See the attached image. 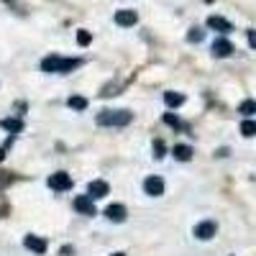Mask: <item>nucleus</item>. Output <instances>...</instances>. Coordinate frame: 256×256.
I'll use <instances>...</instances> for the list:
<instances>
[{"mask_svg": "<svg viewBox=\"0 0 256 256\" xmlns=\"http://www.w3.org/2000/svg\"><path fill=\"white\" fill-rule=\"evenodd\" d=\"M113 256H126V254H120V251H116V254H113Z\"/></svg>", "mask_w": 256, "mask_h": 256, "instance_id": "obj_27", "label": "nucleus"}, {"mask_svg": "<svg viewBox=\"0 0 256 256\" xmlns=\"http://www.w3.org/2000/svg\"><path fill=\"white\" fill-rule=\"evenodd\" d=\"M187 38H190V41H195V44H198V41H202V31H200V28H190Z\"/></svg>", "mask_w": 256, "mask_h": 256, "instance_id": "obj_21", "label": "nucleus"}, {"mask_svg": "<svg viewBox=\"0 0 256 256\" xmlns=\"http://www.w3.org/2000/svg\"><path fill=\"white\" fill-rule=\"evenodd\" d=\"M164 152H166L164 144H162V141H154V156H156V159H162V156H164Z\"/></svg>", "mask_w": 256, "mask_h": 256, "instance_id": "obj_22", "label": "nucleus"}, {"mask_svg": "<svg viewBox=\"0 0 256 256\" xmlns=\"http://www.w3.org/2000/svg\"><path fill=\"white\" fill-rule=\"evenodd\" d=\"M216 230H218V226L212 223V220H202V223L195 226V236H198L200 241H210L212 236H216Z\"/></svg>", "mask_w": 256, "mask_h": 256, "instance_id": "obj_6", "label": "nucleus"}, {"mask_svg": "<svg viewBox=\"0 0 256 256\" xmlns=\"http://www.w3.org/2000/svg\"><path fill=\"white\" fill-rule=\"evenodd\" d=\"M248 44L256 49V31H248Z\"/></svg>", "mask_w": 256, "mask_h": 256, "instance_id": "obj_24", "label": "nucleus"}, {"mask_svg": "<svg viewBox=\"0 0 256 256\" xmlns=\"http://www.w3.org/2000/svg\"><path fill=\"white\" fill-rule=\"evenodd\" d=\"M74 210H77V212H82V216H95L92 198H77V200H74Z\"/></svg>", "mask_w": 256, "mask_h": 256, "instance_id": "obj_11", "label": "nucleus"}, {"mask_svg": "<svg viewBox=\"0 0 256 256\" xmlns=\"http://www.w3.org/2000/svg\"><path fill=\"white\" fill-rule=\"evenodd\" d=\"M6 159V148H0V162H3Z\"/></svg>", "mask_w": 256, "mask_h": 256, "instance_id": "obj_26", "label": "nucleus"}, {"mask_svg": "<svg viewBox=\"0 0 256 256\" xmlns=\"http://www.w3.org/2000/svg\"><path fill=\"white\" fill-rule=\"evenodd\" d=\"M70 108H72V110H84V108H88V98L72 95V98H70Z\"/></svg>", "mask_w": 256, "mask_h": 256, "instance_id": "obj_16", "label": "nucleus"}, {"mask_svg": "<svg viewBox=\"0 0 256 256\" xmlns=\"http://www.w3.org/2000/svg\"><path fill=\"white\" fill-rule=\"evenodd\" d=\"M241 134H244L246 138L256 136V120H248V118H246V120L241 123Z\"/></svg>", "mask_w": 256, "mask_h": 256, "instance_id": "obj_17", "label": "nucleus"}, {"mask_svg": "<svg viewBox=\"0 0 256 256\" xmlns=\"http://www.w3.org/2000/svg\"><path fill=\"white\" fill-rule=\"evenodd\" d=\"M238 113H244L246 118H248V116H256V100H244L241 108H238Z\"/></svg>", "mask_w": 256, "mask_h": 256, "instance_id": "obj_18", "label": "nucleus"}, {"mask_svg": "<svg viewBox=\"0 0 256 256\" xmlns=\"http://www.w3.org/2000/svg\"><path fill=\"white\" fill-rule=\"evenodd\" d=\"M136 20H138V16L134 10H118L116 13V24L118 26H136Z\"/></svg>", "mask_w": 256, "mask_h": 256, "instance_id": "obj_12", "label": "nucleus"}, {"mask_svg": "<svg viewBox=\"0 0 256 256\" xmlns=\"http://www.w3.org/2000/svg\"><path fill=\"white\" fill-rule=\"evenodd\" d=\"M46 184H49V190H54V192H64V190L72 187V177H70L67 172H54Z\"/></svg>", "mask_w": 256, "mask_h": 256, "instance_id": "obj_3", "label": "nucleus"}, {"mask_svg": "<svg viewBox=\"0 0 256 256\" xmlns=\"http://www.w3.org/2000/svg\"><path fill=\"white\" fill-rule=\"evenodd\" d=\"M110 192V184L105 182V180H92L90 182V187H88V195L92 198V200H98V198H105Z\"/></svg>", "mask_w": 256, "mask_h": 256, "instance_id": "obj_7", "label": "nucleus"}, {"mask_svg": "<svg viewBox=\"0 0 256 256\" xmlns=\"http://www.w3.org/2000/svg\"><path fill=\"white\" fill-rule=\"evenodd\" d=\"M105 218H108V220H113V223H123V220L128 218V210H126V205H120V202H113V205H108V208H105Z\"/></svg>", "mask_w": 256, "mask_h": 256, "instance_id": "obj_5", "label": "nucleus"}, {"mask_svg": "<svg viewBox=\"0 0 256 256\" xmlns=\"http://www.w3.org/2000/svg\"><path fill=\"white\" fill-rule=\"evenodd\" d=\"M0 126H3L6 131H10V134H20V131H24V123H20L18 118H3Z\"/></svg>", "mask_w": 256, "mask_h": 256, "instance_id": "obj_13", "label": "nucleus"}, {"mask_svg": "<svg viewBox=\"0 0 256 256\" xmlns=\"http://www.w3.org/2000/svg\"><path fill=\"white\" fill-rule=\"evenodd\" d=\"M174 159H177V162H190V159H192V148L184 146V144L174 146Z\"/></svg>", "mask_w": 256, "mask_h": 256, "instance_id": "obj_15", "label": "nucleus"}, {"mask_svg": "<svg viewBox=\"0 0 256 256\" xmlns=\"http://www.w3.org/2000/svg\"><path fill=\"white\" fill-rule=\"evenodd\" d=\"M24 246L34 254H46V241L41 238V236H26L24 238Z\"/></svg>", "mask_w": 256, "mask_h": 256, "instance_id": "obj_9", "label": "nucleus"}, {"mask_svg": "<svg viewBox=\"0 0 256 256\" xmlns=\"http://www.w3.org/2000/svg\"><path fill=\"white\" fill-rule=\"evenodd\" d=\"M59 254H62V256H72V254H74V248H72V246H62V251H59Z\"/></svg>", "mask_w": 256, "mask_h": 256, "instance_id": "obj_23", "label": "nucleus"}, {"mask_svg": "<svg viewBox=\"0 0 256 256\" xmlns=\"http://www.w3.org/2000/svg\"><path fill=\"white\" fill-rule=\"evenodd\" d=\"M95 120H98V126H128L134 120V113H128V110H102Z\"/></svg>", "mask_w": 256, "mask_h": 256, "instance_id": "obj_2", "label": "nucleus"}, {"mask_svg": "<svg viewBox=\"0 0 256 256\" xmlns=\"http://www.w3.org/2000/svg\"><path fill=\"white\" fill-rule=\"evenodd\" d=\"M233 54V44L228 38H218V41H212V56H218V59H223V56H230Z\"/></svg>", "mask_w": 256, "mask_h": 256, "instance_id": "obj_8", "label": "nucleus"}, {"mask_svg": "<svg viewBox=\"0 0 256 256\" xmlns=\"http://www.w3.org/2000/svg\"><path fill=\"white\" fill-rule=\"evenodd\" d=\"M144 190H146V195L159 198V195H164V180H162V177H156V174L146 177V182H144Z\"/></svg>", "mask_w": 256, "mask_h": 256, "instance_id": "obj_4", "label": "nucleus"}, {"mask_svg": "<svg viewBox=\"0 0 256 256\" xmlns=\"http://www.w3.org/2000/svg\"><path fill=\"white\" fill-rule=\"evenodd\" d=\"M10 182V177H6V174H0V187H6Z\"/></svg>", "mask_w": 256, "mask_h": 256, "instance_id": "obj_25", "label": "nucleus"}, {"mask_svg": "<svg viewBox=\"0 0 256 256\" xmlns=\"http://www.w3.org/2000/svg\"><path fill=\"white\" fill-rule=\"evenodd\" d=\"M164 123L172 126V128H182V123H180V118L174 113H164Z\"/></svg>", "mask_w": 256, "mask_h": 256, "instance_id": "obj_19", "label": "nucleus"}, {"mask_svg": "<svg viewBox=\"0 0 256 256\" xmlns=\"http://www.w3.org/2000/svg\"><path fill=\"white\" fill-rule=\"evenodd\" d=\"M77 67H80V59H64V56H46L44 62H41V70L56 72V74H67Z\"/></svg>", "mask_w": 256, "mask_h": 256, "instance_id": "obj_1", "label": "nucleus"}, {"mask_svg": "<svg viewBox=\"0 0 256 256\" xmlns=\"http://www.w3.org/2000/svg\"><path fill=\"white\" fill-rule=\"evenodd\" d=\"M164 102L169 105V108H180V105L184 102V95L182 92H164Z\"/></svg>", "mask_w": 256, "mask_h": 256, "instance_id": "obj_14", "label": "nucleus"}, {"mask_svg": "<svg viewBox=\"0 0 256 256\" xmlns=\"http://www.w3.org/2000/svg\"><path fill=\"white\" fill-rule=\"evenodd\" d=\"M208 28H212V31H220V34L233 31V26L228 24L226 18H220V16H210V18H208Z\"/></svg>", "mask_w": 256, "mask_h": 256, "instance_id": "obj_10", "label": "nucleus"}, {"mask_svg": "<svg viewBox=\"0 0 256 256\" xmlns=\"http://www.w3.org/2000/svg\"><path fill=\"white\" fill-rule=\"evenodd\" d=\"M90 41H92L90 31H77V44H82V46H88Z\"/></svg>", "mask_w": 256, "mask_h": 256, "instance_id": "obj_20", "label": "nucleus"}]
</instances>
